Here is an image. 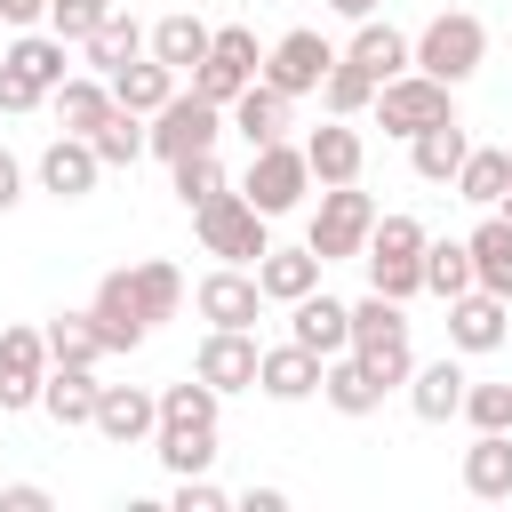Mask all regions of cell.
Returning a JSON list of instances; mask_svg holds the SVG:
<instances>
[{
  "mask_svg": "<svg viewBox=\"0 0 512 512\" xmlns=\"http://www.w3.org/2000/svg\"><path fill=\"white\" fill-rule=\"evenodd\" d=\"M320 400L336 416H376L384 408V384H376V368L360 352H336V360H320Z\"/></svg>",
  "mask_w": 512,
  "mask_h": 512,
  "instance_id": "19",
  "label": "cell"
},
{
  "mask_svg": "<svg viewBox=\"0 0 512 512\" xmlns=\"http://www.w3.org/2000/svg\"><path fill=\"white\" fill-rule=\"evenodd\" d=\"M88 320H96L104 352H136V344L152 336V320H144V312H136V296H128V264L96 280V296H88Z\"/></svg>",
  "mask_w": 512,
  "mask_h": 512,
  "instance_id": "15",
  "label": "cell"
},
{
  "mask_svg": "<svg viewBox=\"0 0 512 512\" xmlns=\"http://www.w3.org/2000/svg\"><path fill=\"white\" fill-rule=\"evenodd\" d=\"M96 176H104V160H96L88 136H56V144L40 152V192H56V200H88Z\"/></svg>",
  "mask_w": 512,
  "mask_h": 512,
  "instance_id": "18",
  "label": "cell"
},
{
  "mask_svg": "<svg viewBox=\"0 0 512 512\" xmlns=\"http://www.w3.org/2000/svg\"><path fill=\"white\" fill-rule=\"evenodd\" d=\"M208 40H216V32H208L200 16H184V8H176V16H160V24L144 32V48H152V56L168 64V72H192V64L208 56Z\"/></svg>",
  "mask_w": 512,
  "mask_h": 512,
  "instance_id": "31",
  "label": "cell"
},
{
  "mask_svg": "<svg viewBox=\"0 0 512 512\" xmlns=\"http://www.w3.org/2000/svg\"><path fill=\"white\" fill-rule=\"evenodd\" d=\"M256 360H264V344H256L248 328H208V344H200L192 376H200V384H216V392H248V384H256Z\"/></svg>",
  "mask_w": 512,
  "mask_h": 512,
  "instance_id": "16",
  "label": "cell"
},
{
  "mask_svg": "<svg viewBox=\"0 0 512 512\" xmlns=\"http://www.w3.org/2000/svg\"><path fill=\"white\" fill-rule=\"evenodd\" d=\"M424 288L432 296H464L472 288V248L464 240H424Z\"/></svg>",
  "mask_w": 512,
  "mask_h": 512,
  "instance_id": "40",
  "label": "cell"
},
{
  "mask_svg": "<svg viewBox=\"0 0 512 512\" xmlns=\"http://www.w3.org/2000/svg\"><path fill=\"white\" fill-rule=\"evenodd\" d=\"M304 168H312V184H360V168H368V144H360V128L328 112V120L304 136Z\"/></svg>",
  "mask_w": 512,
  "mask_h": 512,
  "instance_id": "14",
  "label": "cell"
},
{
  "mask_svg": "<svg viewBox=\"0 0 512 512\" xmlns=\"http://www.w3.org/2000/svg\"><path fill=\"white\" fill-rule=\"evenodd\" d=\"M40 376H48V336L40 328H0V416L40 408Z\"/></svg>",
  "mask_w": 512,
  "mask_h": 512,
  "instance_id": "10",
  "label": "cell"
},
{
  "mask_svg": "<svg viewBox=\"0 0 512 512\" xmlns=\"http://www.w3.org/2000/svg\"><path fill=\"white\" fill-rule=\"evenodd\" d=\"M0 24L8 32H32V24H48V0H0Z\"/></svg>",
  "mask_w": 512,
  "mask_h": 512,
  "instance_id": "50",
  "label": "cell"
},
{
  "mask_svg": "<svg viewBox=\"0 0 512 512\" xmlns=\"http://www.w3.org/2000/svg\"><path fill=\"white\" fill-rule=\"evenodd\" d=\"M0 512H48V488L40 480H8L0 488Z\"/></svg>",
  "mask_w": 512,
  "mask_h": 512,
  "instance_id": "49",
  "label": "cell"
},
{
  "mask_svg": "<svg viewBox=\"0 0 512 512\" xmlns=\"http://www.w3.org/2000/svg\"><path fill=\"white\" fill-rule=\"evenodd\" d=\"M24 200V168H16V152H0V216Z\"/></svg>",
  "mask_w": 512,
  "mask_h": 512,
  "instance_id": "51",
  "label": "cell"
},
{
  "mask_svg": "<svg viewBox=\"0 0 512 512\" xmlns=\"http://www.w3.org/2000/svg\"><path fill=\"white\" fill-rule=\"evenodd\" d=\"M328 64H336V48H328L312 24H296V32H280V40L264 48V72H256V80H272V88L296 104V96H320V72H328Z\"/></svg>",
  "mask_w": 512,
  "mask_h": 512,
  "instance_id": "9",
  "label": "cell"
},
{
  "mask_svg": "<svg viewBox=\"0 0 512 512\" xmlns=\"http://www.w3.org/2000/svg\"><path fill=\"white\" fill-rule=\"evenodd\" d=\"M424 240H432V232H424L416 216H376V224H368V248H360V264H368V288L408 304V296L424 288Z\"/></svg>",
  "mask_w": 512,
  "mask_h": 512,
  "instance_id": "2",
  "label": "cell"
},
{
  "mask_svg": "<svg viewBox=\"0 0 512 512\" xmlns=\"http://www.w3.org/2000/svg\"><path fill=\"white\" fill-rule=\"evenodd\" d=\"M128 296H136V312L160 328V320H176V304H184V272H176L168 256H144V264H128Z\"/></svg>",
  "mask_w": 512,
  "mask_h": 512,
  "instance_id": "29",
  "label": "cell"
},
{
  "mask_svg": "<svg viewBox=\"0 0 512 512\" xmlns=\"http://www.w3.org/2000/svg\"><path fill=\"white\" fill-rule=\"evenodd\" d=\"M512 336V304L488 296V288H464L448 296V352H496Z\"/></svg>",
  "mask_w": 512,
  "mask_h": 512,
  "instance_id": "13",
  "label": "cell"
},
{
  "mask_svg": "<svg viewBox=\"0 0 512 512\" xmlns=\"http://www.w3.org/2000/svg\"><path fill=\"white\" fill-rule=\"evenodd\" d=\"M224 504H232V496H224L208 472H184V480H176V512H224Z\"/></svg>",
  "mask_w": 512,
  "mask_h": 512,
  "instance_id": "48",
  "label": "cell"
},
{
  "mask_svg": "<svg viewBox=\"0 0 512 512\" xmlns=\"http://www.w3.org/2000/svg\"><path fill=\"white\" fill-rule=\"evenodd\" d=\"M288 336L304 344V352H320V360H336V352H352V304H336V296H296L288 304Z\"/></svg>",
  "mask_w": 512,
  "mask_h": 512,
  "instance_id": "17",
  "label": "cell"
},
{
  "mask_svg": "<svg viewBox=\"0 0 512 512\" xmlns=\"http://www.w3.org/2000/svg\"><path fill=\"white\" fill-rule=\"evenodd\" d=\"M320 104H328L336 120H352V112H368V104H376V80H368L352 56H336V64L320 72Z\"/></svg>",
  "mask_w": 512,
  "mask_h": 512,
  "instance_id": "39",
  "label": "cell"
},
{
  "mask_svg": "<svg viewBox=\"0 0 512 512\" xmlns=\"http://www.w3.org/2000/svg\"><path fill=\"white\" fill-rule=\"evenodd\" d=\"M464 496H480V504L512 496V432H480L464 448Z\"/></svg>",
  "mask_w": 512,
  "mask_h": 512,
  "instance_id": "25",
  "label": "cell"
},
{
  "mask_svg": "<svg viewBox=\"0 0 512 512\" xmlns=\"http://www.w3.org/2000/svg\"><path fill=\"white\" fill-rule=\"evenodd\" d=\"M328 8H336V16H352V24H360V16H376V0H328Z\"/></svg>",
  "mask_w": 512,
  "mask_h": 512,
  "instance_id": "53",
  "label": "cell"
},
{
  "mask_svg": "<svg viewBox=\"0 0 512 512\" xmlns=\"http://www.w3.org/2000/svg\"><path fill=\"white\" fill-rule=\"evenodd\" d=\"M192 304H200V320H208V328H256L264 288H256V272H248V264H216V272L192 288Z\"/></svg>",
  "mask_w": 512,
  "mask_h": 512,
  "instance_id": "11",
  "label": "cell"
},
{
  "mask_svg": "<svg viewBox=\"0 0 512 512\" xmlns=\"http://www.w3.org/2000/svg\"><path fill=\"white\" fill-rule=\"evenodd\" d=\"M368 224H376V200H368L360 184H328V192H320V216H312V232H304V248H312L320 264L360 256V248H368Z\"/></svg>",
  "mask_w": 512,
  "mask_h": 512,
  "instance_id": "8",
  "label": "cell"
},
{
  "mask_svg": "<svg viewBox=\"0 0 512 512\" xmlns=\"http://www.w3.org/2000/svg\"><path fill=\"white\" fill-rule=\"evenodd\" d=\"M0 56H8L16 72H32L40 88H56V80H64V40H56V32H40V24H32V32H16Z\"/></svg>",
  "mask_w": 512,
  "mask_h": 512,
  "instance_id": "38",
  "label": "cell"
},
{
  "mask_svg": "<svg viewBox=\"0 0 512 512\" xmlns=\"http://www.w3.org/2000/svg\"><path fill=\"white\" fill-rule=\"evenodd\" d=\"M240 88H248V72H240V64H224V56H200V64H192V96H208V104H232Z\"/></svg>",
  "mask_w": 512,
  "mask_h": 512,
  "instance_id": "45",
  "label": "cell"
},
{
  "mask_svg": "<svg viewBox=\"0 0 512 512\" xmlns=\"http://www.w3.org/2000/svg\"><path fill=\"white\" fill-rule=\"evenodd\" d=\"M40 408L64 424V432H80L88 416H96V368H72V360H48V376H40Z\"/></svg>",
  "mask_w": 512,
  "mask_h": 512,
  "instance_id": "21",
  "label": "cell"
},
{
  "mask_svg": "<svg viewBox=\"0 0 512 512\" xmlns=\"http://www.w3.org/2000/svg\"><path fill=\"white\" fill-rule=\"evenodd\" d=\"M480 56H488V24L464 16V8H440V16L408 40V64L432 72V80H448V88H464V80L480 72Z\"/></svg>",
  "mask_w": 512,
  "mask_h": 512,
  "instance_id": "1",
  "label": "cell"
},
{
  "mask_svg": "<svg viewBox=\"0 0 512 512\" xmlns=\"http://www.w3.org/2000/svg\"><path fill=\"white\" fill-rule=\"evenodd\" d=\"M432 120H456V88L448 80H432V72H392L384 88H376V128L384 136H416V128H432Z\"/></svg>",
  "mask_w": 512,
  "mask_h": 512,
  "instance_id": "4",
  "label": "cell"
},
{
  "mask_svg": "<svg viewBox=\"0 0 512 512\" xmlns=\"http://www.w3.org/2000/svg\"><path fill=\"white\" fill-rule=\"evenodd\" d=\"M352 352L376 368V384L392 392V384H408V368H416V352H408V312H400V296H360L352 304Z\"/></svg>",
  "mask_w": 512,
  "mask_h": 512,
  "instance_id": "3",
  "label": "cell"
},
{
  "mask_svg": "<svg viewBox=\"0 0 512 512\" xmlns=\"http://www.w3.org/2000/svg\"><path fill=\"white\" fill-rule=\"evenodd\" d=\"M464 248H472V288H488V296H504V304H512V224L488 208V224H480Z\"/></svg>",
  "mask_w": 512,
  "mask_h": 512,
  "instance_id": "27",
  "label": "cell"
},
{
  "mask_svg": "<svg viewBox=\"0 0 512 512\" xmlns=\"http://www.w3.org/2000/svg\"><path fill=\"white\" fill-rule=\"evenodd\" d=\"M448 184H456V200H472V208H496V200L512 192V152H496V144H472V152H464V168H456Z\"/></svg>",
  "mask_w": 512,
  "mask_h": 512,
  "instance_id": "28",
  "label": "cell"
},
{
  "mask_svg": "<svg viewBox=\"0 0 512 512\" xmlns=\"http://www.w3.org/2000/svg\"><path fill=\"white\" fill-rule=\"evenodd\" d=\"M224 112H232V128L248 136V152H256V144H280V136H288V96H280L272 80H248V88H240V96H232Z\"/></svg>",
  "mask_w": 512,
  "mask_h": 512,
  "instance_id": "22",
  "label": "cell"
},
{
  "mask_svg": "<svg viewBox=\"0 0 512 512\" xmlns=\"http://www.w3.org/2000/svg\"><path fill=\"white\" fill-rule=\"evenodd\" d=\"M264 224H272V216H256L240 192H216L208 208H192V232H200V248H208L216 264H248V272H256V256L272 248V240H264Z\"/></svg>",
  "mask_w": 512,
  "mask_h": 512,
  "instance_id": "6",
  "label": "cell"
},
{
  "mask_svg": "<svg viewBox=\"0 0 512 512\" xmlns=\"http://www.w3.org/2000/svg\"><path fill=\"white\" fill-rule=\"evenodd\" d=\"M104 16H112V0H48V32H56L64 48H80Z\"/></svg>",
  "mask_w": 512,
  "mask_h": 512,
  "instance_id": "44",
  "label": "cell"
},
{
  "mask_svg": "<svg viewBox=\"0 0 512 512\" xmlns=\"http://www.w3.org/2000/svg\"><path fill=\"white\" fill-rule=\"evenodd\" d=\"M256 288H264V304H296V296L320 288V256L312 248H264L256 256Z\"/></svg>",
  "mask_w": 512,
  "mask_h": 512,
  "instance_id": "23",
  "label": "cell"
},
{
  "mask_svg": "<svg viewBox=\"0 0 512 512\" xmlns=\"http://www.w3.org/2000/svg\"><path fill=\"white\" fill-rule=\"evenodd\" d=\"M216 136H224V104H208V96H168L160 112H144V144L160 152V160H184V152H216Z\"/></svg>",
  "mask_w": 512,
  "mask_h": 512,
  "instance_id": "7",
  "label": "cell"
},
{
  "mask_svg": "<svg viewBox=\"0 0 512 512\" xmlns=\"http://www.w3.org/2000/svg\"><path fill=\"white\" fill-rule=\"evenodd\" d=\"M168 168H176V200H184V208H208L216 192H232L216 152H184V160H168Z\"/></svg>",
  "mask_w": 512,
  "mask_h": 512,
  "instance_id": "42",
  "label": "cell"
},
{
  "mask_svg": "<svg viewBox=\"0 0 512 512\" xmlns=\"http://www.w3.org/2000/svg\"><path fill=\"white\" fill-rule=\"evenodd\" d=\"M464 152H472L464 120H432V128H416V136H408V160H416V176H424V184H448V176L464 168Z\"/></svg>",
  "mask_w": 512,
  "mask_h": 512,
  "instance_id": "26",
  "label": "cell"
},
{
  "mask_svg": "<svg viewBox=\"0 0 512 512\" xmlns=\"http://www.w3.org/2000/svg\"><path fill=\"white\" fill-rule=\"evenodd\" d=\"M304 184H312L304 144H288V136H280V144H256V152H248V176H240L232 192H240L256 216H288V208L304 200Z\"/></svg>",
  "mask_w": 512,
  "mask_h": 512,
  "instance_id": "5",
  "label": "cell"
},
{
  "mask_svg": "<svg viewBox=\"0 0 512 512\" xmlns=\"http://www.w3.org/2000/svg\"><path fill=\"white\" fill-rule=\"evenodd\" d=\"M80 48H88V72H104V80H112L120 64H136V56H144V24H136L128 8H112V16L80 40Z\"/></svg>",
  "mask_w": 512,
  "mask_h": 512,
  "instance_id": "30",
  "label": "cell"
},
{
  "mask_svg": "<svg viewBox=\"0 0 512 512\" xmlns=\"http://www.w3.org/2000/svg\"><path fill=\"white\" fill-rule=\"evenodd\" d=\"M152 456L184 480V472H208L216 464V424H152Z\"/></svg>",
  "mask_w": 512,
  "mask_h": 512,
  "instance_id": "34",
  "label": "cell"
},
{
  "mask_svg": "<svg viewBox=\"0 0 512 512\" xmlns=\"http://www.w3.org/2000/svg\"><path fill=\"white\" fill-rule=\"evenodd\" d=\"M40 336H48V360H72V368H96L104 360V336H96L88 312H56Z\"/></svg>",
  "mask_w": 512,
  "mask_h": 512,
  "instance_id": "37",
  "label": "cell"
},
{
  "mask_svg": "<svg viewBox=\"0 0 512 512\" xmlns=\"http://www.w3.org/2000/svg\"><path fill=\"white\" fill-rule=\"evenodd\" d=\"M88 144H96V160L104 168H136L152 144H144V112H128V104H112L96 128H88Z\"/></svg>",
  "mask_w": 512,
  "mask_h": 512,
  "instance_id": "36",
  "label": "cell"
},
{
  "mask_svg": "<svg viewBox=\"0 0 512 512\" xmlns=\"http://www.w3.org/2000/svg\"><path fill=\"white\" fill-rule=\"evenodd\" d=\"M472 432H512V384H472L464 376V408H456Z\"/></svg>",
  "mask_w": 512,
  "mask_h": 512,
  "instance_id": "43",
  "label": "cell"
},
{
  "mask_svg": "<svg viewBox=\"0 0 512 512\" xmlns=\"http://www.w3.org/2000/svg\"><path fill=\"white\" fill-rule=\"evenodd\" d=\"M216 408H224V392H216V384H200V376L160 384V424H216Z\"/></svg>",
  "mask_w": 512,
  "mask_h": 512,
  "instance_id": "41",
  "label": "cell"
},
{
  "mask_svg": "<svg viewBox=\"0 0 512 512\" xmlns=\"http://www.w3.org/2000/svg\"><path fill=\"white\" fill-rule=\"evenodd\" d=\"M48 104H56V120H64V136H88L104 112H112V80H80V72H64L56 88H48Z\"/></svg>",
  "mask_w": 512,
  "mask_h": 512,
  "instance_id": "33",
  "label": "cell"
},
{
  "mask_svg": "<svg viewBox=\"0 0 512 512\" xmlns=\"http://www.w3.org/2000/svg\"><path fill=\"white\" fill-rule=\"evenodd\" d=\"M376 88L392 80V72H408V32H392V24H376V16H360V32H352V48H344Z\"/></svg>",
  "mask_w": 512,
  "mask_h": 512,
  "instance_id": "32",
  "label": "cell"
},
{
  "mask_svg": "<svg viewBox=\"0 0 512 512\" xmlns=\"http://www.w3.org/2000/svg\"><path fill=\"white\" fill-rule=\"evenodd\" d=\"M152 424H160V392H144V384H96L88 432H104L112 448H136V440H152Z\"/></svg>",
  "mask_w": 512,
  "mask_h": 512,
  "instance_id": "12",
  "label": "cell"
},
{
  "mask_svg": "<svg viewBox=\"0 0 512 512\" xmlns=\"http://www.w3.org/2000/svg\"><path fill=\"white\" fill-rule=\"evenodd\" d=\"M408 408H416L424 424H448V416L464 408V368H456V352H440V360L408 368Z\"/></svg>",
  "mask_w": 512,
  "mask_h": 512,
  "instance_id": "20",
  "label": "cell"
},
{
  "mask_svg": "<svg viewBox=\"0 0 512 512\" xmlns=\"http://www.w3.org/2000/svg\"><path fill=\"white\" fill-rule=\"evenodd\" d=\"M168 96H176V72L160 56H136V64L112 72V104H128V112H160Z\"/></svg>",
  "mask_w": 512,
  "mask_h": 512,
  "instance_id": "35",
  "label": "cell"
},
{
  "mask_svg": "<svg viewBox=\"0 0 512 512\" xmlns=\"http://www.w3.org/2000/svg\"><path fill=\"white\" fill-rule=\"evenodd\" d=\"M48 104V88L32 80V72H16L8 56H0V112H40Z\"/></svg>",
  "mask_w": 512,
  "mask_h": 512,
  "instance_id": "47",
  "label": "cell"
},
{
  "mask_svg": "<svg viewBox=\"0 0 512 512\" xmlns=\"http://www.w3.org/2000/svg\"><path fill=\"white\" fill-rule=\"evenodd\" d=\"M256 384H264L272 400H312V392H320V352H304V344L288 336V344H272V352L256 360Z\"/></svg>",
  "mask_w": 512,
  "mask_h": 512,
  "instance_id": "24",
  "label": "cell"
},
{
  "mask_svg": "<svg viewBox=\"0 0 512 512\" xmlns=\"http://www.w3.org/2000/svg\"><path fill=\"white\" fill-rule=\"evenodd\" d=\"M496 216H504V224H512V192H504V200H496Z\"/></svg>",
  "mask_w": 512,
  "mask_h": 512,
  "instance_id": "54",
  "label": "cell"
},
{
  "mask_svg": "<svg viewBox=\"0 0 512 512\" xmlns=\"http://www.w3.org/2000/svg\"><path fill=\"white\" fill-rule=\"evenodd\" d=\"M208 56H224V64H240L248 80L264 72V48H256V32H248V24H224V32L208 40Z\"/></svg>",
  "mask_w": 512,
  "mask_h": 512,
  "instance_id": "46",
  "label": "cell"
},
{
  "mask_svg": "<svg viewBox=\"0 0 512 512\" xmlns=\"http://www.w3.org/2000/svg\"><path fill=\"white\" fill-rule=\"evenodd\" d=\"M240 504H248V512H288V488H248Z\"/></svg>",
  "mask_w": 512,
  "mask_h": 512,
  "instance_id": "52",
  "label": "cell"
}]
</instances>
